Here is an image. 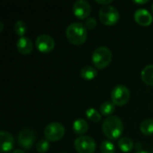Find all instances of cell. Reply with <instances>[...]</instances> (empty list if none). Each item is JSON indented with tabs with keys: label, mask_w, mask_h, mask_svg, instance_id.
I'll use <instances>...</instances> for the list:
<instances>
[{
	"label": "cell",
	"mask_w": 153,
	"mask_h": 153,
	"mask_svg": "<svg viewBox=\"0 0 153 153\" xmlns=\"http://www.w3.org/2000/svg\"><path fill=\"white\" fill-rule=\"evenodd\" d=\"M89 128V125L86 122V120L82 119V118H79L76 119L74 124H73V130L76 134L82 135L83 134H85L88 131Z\"/></svg>",
	"instance_id": "cell-15"
},
{
	"label": "cell",
	"mask_w": 153,
	"mask_h": 153,
	"mask_svg": "<svg viewBox=\"0 0 153 153\" xmlns=\"http://www.w3.org/2000/svg\"><path fill=\"white\" fill-rule=\"evenodd\" d=\"M142 80L149 86H153V65H146L141 73Z\"/></svg>",
	"instance_id": "cell-14"
},
{
	"label": "cell",
	"mask_w": 153,
	"mask_h": 153,
	"mask_svg": "<svg viewBox=\"0 0 153 153\" xmlns=\"http://www.w3.org/2000/svg\"><path fill=\"white\" fill-rule=\"evenodd\" d=\"M85 27L89 30H94L97 26V21L95 18L93 17H91V18H88L86 19L85 21Z\"/></svg>",
	"instance_id": "cell-24"
},
{
	"label": "cell",
	"mask_w": 153,
	"mask_h": 153,
	"mask_svg": "<svg viewBox=\"0 0 153 153\" xmlns=\"http://www.w3.org/2000/svg\"><path fill=\"white\" fill-rule=\"evenodd\" d=\"M64 153H65V152H64Z\"/></svg>",
	"instance_id": "cell-32"
},
{
	"label": "cell",
	"mask_w": 153,
	"mask_h": 153,
	"mask_svg": "<svg viewBox=\"0 0 153 153\" xmlns=\"http://www.w3.org/2000/svg\"><path fill=\"white\" fill-rule=\"evenodd\" d=\"M112 60V53L109 48L106 47H100L94 50L91 56V61L93 65L99 68L103 69L110 64Z\"/></svg>",
	"instance_id": "cell-3"
},
{
	"label": "cell",
	"mask_w": 153,
	"mask_h": 153,
	"mask_svg": "<svg viewBox=\"0 0 153 153\" xmlns=\"http://www.w3.org/2000/svg\"><path fill=\"white\" fill-rule=\"evenodd\" d=\"M91 4H89V2L85 0H78L74 2L73 5L74 14L81 20L87 18L91 13Z\"/></svg>",
	"instance_id": "cell-10"
},
{
	"label": "cell",
	"mask_w": 153,
	"mask_h": 153,
	"mask_svg": "<svg viewBox=\"0 0 153 153\" xmlns=\"http://www.w3.org/2000/svg\"><path fill=\"white\" fill-rule=\"evenodd\" d=\"M3 28H4V24H3V22H0V31H2V30H3Z\"/></svg>",
	"instance_id": "cell-28"
},
{
	"label": "cell",
	"mask_w": 153,
	"mask_h": 153,
	"mask_svg": "<svg viewBox=\"0 0 153 153\" xmlns=\"http://www.w3.org/2000/svg\"><path fill=\"white\" fill-rule=\"evenodd\" d=\"M130 100L129 89L123 85L118 84L115 86L111 91V100L116 106H124Z\"/></svg>",
	"instance_id": "cell-5"
},
{
	"label": "cell",
	"mask_w": 153,
	"mask_h": 153,
	"mask_svg": "<svg viewBox=\"0 0 153 153\" xmlns=\"http://www.w3.org/2000/svg\"><path fill=\"white\" fill-rule=\"evenodd\" d=\"M65 34L68 41L75 46L82 45L87 39V29L81 22L71 23L67 27Z\"/></svg>",
	"instance_id": "cell-2"
},
{
	"label": "cell",
	"mask_w": 153,
	"mask_h": 153,
	"mask_svg": "<svg viewBox=\"0 0 153 153\" xmlns=\"http://www.w3.org/2000/svg\"><path fill=\"white\" fill-rule=\"evenodd\" d=\"M115 104L113 102H110V101H106L104 102L100 108V114L103 115V116H106V117H111V115L115 112Z\"/></svg>",
	"instance_id": "cell-18"
},
{
	"label": "cell",
	"mask_w": 153,
	"mask_h": 153,
	"mask_svg": "<svg viewBox=\"0 0 153 153\" xmlns=\"http://www.w3.org/2000/svg\"><path fill=\"white\" fill-rule=\"evenodd\" d=\"M12 153H25L23 151H22V150H15V151H13Z\"/></svg>",
	"instance_id": "cell-27"
},
{
	"label": "cell",
	"mask_w": 153,
	"mask_h": 153,
	"mask_svg": "<svg viewBox=\"0 0 153 153\" xmlns=\"http://www.w3.org/2000/svg\"><path fill=\"white\" fill-rule=\"evenodd\" d=\"M152 14H153V4H152Z\"/></svg>",
	"instance_id": "cell-30"
},
{
	"label": "cell",
	"mask_w": 153,
	"mask_h": 153,
	"mask_svg": "<svg viewBox=\"0 0 153 153\" xmlns=\"http://www.w3.org/2000/svg\"><path fill=\"white\" fill-rule=\"evenodd\" d=\"M100 152L101 153H115L116 148L112 142L110 141H104L100 144Z\"/></svg>",
	"instance_id": "cell-22"
},
{
	"label": "cell",
	"mask_w": 153,
	"mask_h": 153,
	"mask_svg": "<svg viewBox=\"0 0 153 153\" xmlns=\"http://www.w3.org/2000/svg\"><path fill=\"white\" fill-rule=\"evenodd\" d=\"M112 2H113L112 0H96V3H98L100 4H102L103 6L109 5V4H111Z\"/></svg>",
	"instance_id": "cell-25"
},
{
	"label": "cell",
	"mask_w": 153,
	"mask_h": 153,
	"mask_svg": "<svg viewBox=\"0 0 153 153\" xmlns=\"http://www.w3.org/2000/svg\"><path fill=\"white\" fill-rule=\"evenodd\" d=\"M99 17L102 23L111 26L119 21L120 14L116 7L112 5H105L100 9Z\"/></svg>",
	"instance_id": "cell-4"
},
{
	"label": "cell",
	"mask_w": 153,
	"mask_h": 153,
	"mask_svg": "<svg viewBox=\"0 0 153 153\" xmlns=\"http://www.w3.org/2000/svg\"><path fill=\"white\" fill-rule=\"evenodd\" d=\"M134 3H135V4H146V3H148V0H142V1H138V0H134Z\"/></svg>",
	"instance_id": "cell-26"
},
{
	"label": "cell",
	"mask_w": 153,
	"mask_h": 153,
	"mask_svg": "<svg viewBox=\"0 0 153 153\" xmlns=\"http://www.w3.org/2000/svg\"><path fill=\"white\" fill-rule=\"evenodd\" d=\"M0 143H1V152H8L13 150L14 145V139L13 135L5 131L0 132Z\"/></svg>",
	"instance_id": "cell-11"
},
{
	"label": "cell",
	"mask_w": 153,
	"mask_h": 153,
	"mask_svg": "<svg viewBox=\"0 0 153 153\" xmlns=\"http://www.w3.org/2000/svg\"><path fill=\"white\" fill-rule=\"evenodd\" d=\"M85 114H86V116H87V117L91 120V121H92V122H95V123H99V122H100V120H101V115H100V112H98L96 109H94V108H88L87 110H86V112H85Z\"/></svg>",
	"instance_id": "cell-21"
},
{
	"label": "cell",
	"mask_w": 153,
	"mask_h": 153,
	"mask_svg": "<svg viewBox=\"0 0 153 153\" xmlns=\"http://www.w3.org/2000/svg\"><path fill=\"white\" fill-rule=\"evenodd\" d=\"M103 134L110 140L118 139L124 131V125L122 120L116 116H111L106 118L102 124Z\"/></svg>",
	"instance_id": "cell-1"
},
{
	"label": "cell",
	"mask_w": 153,
	"mask_h": 153,
	"mask_svg": "<svg viewBox=\"0 0 153 153\" xmlns=\"http://www.w3.org/2000/svg\"><path fill=\"white\" fill-rule=\"evenodd\" d=\"M35 142V134L30 129H23L18 134V143L24 150H30Z\"/></svg>",
	"instance_id": "cell-9"
},
{
	"label": "cell",
	"mask_w": 153,
	"mask_h": 153,
	"mask_svg": "<svg viewBox=\"0 0 153 153\" xmlns=\"http://www.w3.org/2000/svg\"><path fill=\"white\" fill-rule=\"evenodd\" d=\"M16 47L18 52L22 55H29L33 49V43L29 38L22 37L18 39Z\"/></svg>",
	"instance_id": "cell-13"
},
{
	"label": "cell",
	"mask_w": 153,
	"mask_h": 153,
	"mask_svg": "<svg viewBox=\"0 0 153 153\" xmlns=\"http://www.w3.org/2000/svg\"><path fill=\"white\" fill-rule=\"evenodd\" d=\"M136 153H149L148 152H146V151H139V152H137Z\"/></svg>",
	"instance_id": "cell-29"
},
{
	"label": "cell",
	"mask_w": 153,
	"mask_h": 153,
	"mask_svg": "<svg viewBox=\"0 0 153 153\" xmlns=\"http://www.w3.org/2000/svg\"><path fill=\"white\" fill-rule=\"evenodd\" d=\"M134 17L135 22L138 24L143 25V26H149L152 22V15L146 9H143V8L138 9L134 13Z\"/></svg>",
	"instance_id": "cell-12"
},
{
	"label": "cell",
	"mask_w": 153,
	"mask_h": 153,
	"mask_svg": "<svg viewBox=\"0 0 153 153\" xmlns=\"http://www.w3.org/2000/svg\"><path fill=\"white\" fill-rule=\"evenodd\" d=\"M74 148L78 153H94L96 143L90 136H80L74 141Z\"/></svg>",
	"instance_id": "cell-7"
},
{
	"label": "cell",
	"mask_w": 153,
	"mask_h": 153,
	"mask_svg": "<svg viewBox=\"0 0 153 153\" xmlns=\"http://www.w3.org/2000/svg\"><path fill=\"white\" fill-rule=\"evenodd\" d=\"M13 30H14V32L18 36H20V38H22V37H24V34L27 31V25L23 21L19 20L15 22L13 26Z\"/></svg>",
	"instance_id": "cell-20"
},
{
	"label": "cell",
	"mask_w": 153,
	"mask_h": 153,
	"mask_svg": "<svg viewBox=\"0 0 153 153\" xmlns=\"http://www.w3.org/2000/svg\"><path fill=\"white\" fill-rule=\"evenodd\" d=\"M36 47L41 53H49L55 48V40L48 34H41L36 39Z\"/></svg>",
	"instance_id": "cell-8"
},
{
	"label": "cell",
	"mask_w": 153,
	"mask_h": 153,
	"mask_svg": "<svg viewBox=\"0 0 153 153\" xmlns=\"http://www.w3.org/2000/svg\"><path fill=\"white\" fill-rule=\"evenodd\" d=\"M152 153H153V150H152Z\"/></svg>",
	"instance_id": "cell-31"
},
{
	"label": "cell",
	"mask_w": 153,
	"mask_h": 153,
	"mask_svg": "<svg viewBox=\"0 0 153 153\" xmlns=\"http://www.w3.org/2000/svg\"><path fill=\"white\" fill-rule=\"evenodd\" d=\"M142 134L144 135L153 134V119H145L142 122L140 126Z\"/></svg>",
	"instance_id": "cell-19"
},
{
	"label": "cell",
	"mask_w": 153,
	"mask_h": 153,
	"mask_svg": "<svg viewBox=\"0 0 153 153\" xmlns=\"http://www.w3.org/2000/svg\"><path fill=\"white\" fill-rule=\"evenodd\" d=\"M65 126L57 122L48 124L44 129V135L48 142H56L63 138L65 135Z\"/></svg>",
	"instance_id": "cell-6"
},
{
	"label": "cell",
	"mask_w": 153,
	"mask_h": 153,
	"mask_svg": "<svg viewBox=\"0 0 153 153\" xmlns=\"http://www.w3.org/2000/svg\"><path fill=\"white\" fill-rule=\"evenodd\" d=\"M118 147L123 152H130L134 149V142L128 137H123L118 142Z\"/></svg>",
	"instance_id": "cell-17"
},
{
	"label": "cell",
	"mask_w": 153,
	"mask_h": 153,
	"mask_svg": "<svg viewBox=\"0 0 153 153\" xmlns=\"http://www.w3.org/2000/svg\"><path fill=\"white\" fill-rule=\"evenodd\" d=\"M98 75V72L95 68L92 66H84L81 70V76L87 81H91L95 79V77Z\"/></svg>",
	"instance_id": "cell-16"
},
{
	"label": "cell",
	"mask_w": 153,
	"mask_h": 153,
	"mask_svg": "<svg viewBox=\"0 0 153 153\" xmlns=\"http://www.w3.org/2000/svg\"><path fill=\"white\" fill-rule=\"evenodd\" d=\"M36 149L38 152L46 153L49 149V142L48 140H40L36 144Z\"/></svg>",
	"instance_id": "cell-23"
}]
</instances>
